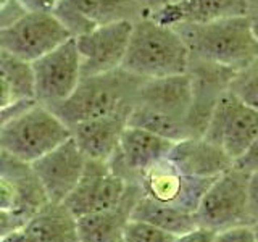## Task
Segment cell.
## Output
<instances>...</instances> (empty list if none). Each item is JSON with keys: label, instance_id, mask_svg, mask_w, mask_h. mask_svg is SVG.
<instances>
[{"label": "cell", "instance_id": "cell-1", "mask_svg": "<svg viewBox=\"0 0 258 242\" xmlns=\"http://www.w3.org/2000/svg\"><path fill=\"white\" fill-rule=\"evenodd\" d=\"M190 58L239 71L258 58V44L247 15L173 26Z\"/></svg>", "mask_w": 258, "mask_h": 242}, {"label": "cell", "instance_id": "cell-2", "mask_svg": "<svg viewBox=\"0 0 258 242\" xmlns=\"http://www.w3.org/2000/svg\"><path fill=\"white\" fill-rule=\"evenodd\" d=\"M190 53L173 26L160 24L150 16L133 23L131 37L121 70L142 79H157L187 73Z\"/></svg>", "mask_w": 258, "mask_h": 242}, {"label": "cell", "instance_id": "cell-3", "mask_svg": "<svg viewBox=\"0 0 258 242\" xmlns=\"http://www.w3.org/2000/svg\"><path fill=\"white\" fill-rule=\"evenodd\" d=\"M144 81L121 68L103 75L81 78L70 97L47 108H50L71 129V126L81 121L110 115L121 108H131L134 94Z\"/></svg>", "mask_w": 258, "mask_h": 242}, {"label": "cell", "instance_id": "cell-4", "mask_svg": "<svg viewBox=\"0 0 258 242\" xmlns=\"http://www.w3.org/2000/svg\"><path fill=\"white\" fill-rule=\"evenodd\" d=\"M70 137V126L45 105L34 102L0 128V147L18 160L32 163Z\"/></svg>", "mask_w": 258, "mask_h": 242}, {"label": "cell", "instance_id": "cell-5", "mask_svg": "<svg viewBox=\"0 0 258 242\" xmlns=\"http://www.w3.org/2000/svg\"><path fill=\"white\" fill-rule=\"evenodd\" d=\"M73 37L52 12H23L0 28V50L32 63Z\"/></svg>", "mask_w": 258, "mask_h": 242}, {"label": "cell", "instance_id": "cell-6", "mask_svg": "<svg viewBox=\"0 0 258 242\" xmlns=\"http://www.w3.org/2000/svg\"><path fill=\"white\" fill-rule=\"evenodd\" d=\"M248 174L231 166L210 183L202 196L196 218L205 228L221 231L247 223Z\"/></svg>", "mask_w": 258, "mask_h": 242}, {"label": "cell", "instance_id": "cell-7", "mask_svg": "<svg viewBox=\"0 0 258 242\" xmlns=\"http://www.w3.org/2000/svg\"><path fill=\"white\" fill-rule=\"evenodd\" d=\"M256 134L258 111L228 89L216 100L202 137L218 145L234 161L245 152Z\"/></svg>", "mask_w": 258, "mask_h": 242}, {"label": "cell", "instance_id": "cell-8", "mask_svg": "<svg viewBox=\"0 0 258 242\" xmlns=\"http://www.w3.org/2000/svg\"><path fill=\"white\" fill-rule=\"evenodd\" d=\"M34 75V99L52 107L71 95L81 81V60L75 37L31 63Z\"/></svg>", "mask_w": 258, "mask_h": 242}, {"label": "cell", "instance_id": "cell-9", "mask_svg": "<svg viewBox=\"0 0 258 242\" xmlns=\"http://www.w3.org/2000/svg\"><path fill=\"white\" fill-rule=\"evenodd\" d=\"M127 189V181L113 171L110 161L87 160L84 173L76 188L61 202L78 216L105 212L121 204Z\"/></svg>", "mask_w": 258, "mask_h": 242}, {"label": "cell", "instance_id": "cell-10", "mask_svg": "<svg viewBox=\"0 0 258 242\" xmlns=\"http://www.w3.org/2000/svg\"><path fill=\"white\" fill-rule=\"evenodd\" d=\"M133 23L129 20L111 21L75 37L81 60V78L103 75L121 67Z\"/></svg>", "mask_w": 258, "mask_h": 242}, {"label": "cell", "instance_id": "cell-11", "mask_svg": "<svg viewBox=\"0 0 258 242\" xmlns=\"http://www.w3.org/2000/svg\"><path fill=\"white\" fill-rule=\"evenodd\" d=\"M213 179L215 177L184 176L168 160H163L141 174L139 188L144 196L160 204L196 213L202 196Z\"/></svg>", "mask_w": 258, "mask_h": 242}, {"label": "cell", "instance_id": "cell-12", "mask_svg": "<svg viewBox=\"0 0 258 242\" xmlns=\"http://www.w3.org/2000/svg\"><path fill=\"white\" fill-rule=\"evenodd\" d=\"M86 155L73 136L44 157L32 161V169L42 184L50 204H61L76 188L86 168Z\"/></svg>", "mask_w": 258, "mask_h": 242}, {"label": "cell", "instance_id": "cell-13", "mask_svg": "<svg viewBox=\"0 0 258 242\" xmlns=\"http://www.w3.org/2000/svg\"><path fill=\"white\" fill-rule=\"evenodd\" d=\"M73 37L118 20L136 21L144 12L134 0H58L52 12Z\"/></svg>", "mask_w": 258, "mask_h": 242}, {"label": "cell", "instance_id": "cell-14", "mask_svg": "<svg viewBox=\"0 0 258 242\" xmlns=\"http://www.w3.org/2000/svg\"><path fill=\"white\" fill-rule=\"evenodd\" d=\"M133 105L179 121L187 128V116L192 107V83L189 75L184 73L166 78L145 79L134 94Z\"/></svg>", "mask_w": 258, "mask_h": 242}, {"label": "cell", "instance_id": "cell-15", "mask_svg": "<svg viewBox=\"0 0 258 242\" xmlns=\"http://www.w3.org/2000/svg\"><path fill=\"white\" fill-rule=\"evenodd\" d=\"M174 141L166 139L152 131L136 126H126L119 137L118 150L110 160L113 165H121L127 173L136 176L144 174L147 169L168 158Z\"/></svg>", "mask_w": 258, "mask_h": 242}, {"label": "cell", "instance_id": "cell-16", "mask_svg": "<svg viewBox=\"0 0 258 242\" xmlns=\"http://www.w3.org/2000/svg\"><path fill=\"white\" fill-rule=\"evenodd\" d=\"M131 108H121L110 115L92 118L71 126V136L87 160L110 161L118 150L119 137L127 126Z\"/></svg>", "mask_w": 258, "mask_h": 242}, {"label": "cell", "instance_id": "cell-17", "mask_svg": "<svg viewBox=\"0 0 258 242\" xmlns=\"http://www.w3.org/2000/svg\"><path fill=\"white\" fill-rule=\"evenodd\" d=\"M166 160L181 174L192 177H216L234 165L218 145L194 136L176 141Z\"/></svg>", "mask_w": 258, "mask_h": 242}, {"label": "cell", "instance_id": "cell-18", "mask_svg": "<svg viewBox=\"0 0 258 242\" xmlns=\"http://www.w3.org/2000/svg\"><path fill=\"white\" fill-rule=\"evenodd\" d=\"M255 7H258V0H179L152 13L150 18L165 26H177L248 15Z\"/></svg>", "mask_w": 258, "mask_h": 242}, {"label": "cell", "instance_id": "cell-19", "mask_svg": "<svg viewBox=\"0 0 258 242\" xmlns=\"http://www.w3.org/2000/svg\"><path fill=\"white\" fill-rule=\"evenodd\" d=\"M0 176L7 177L13 184L16 196H18L16 213L26 221L50 204L42 184L32 169V165L28 161L18 160L2 150L0 152Z\"/></svg>", "mask_w": 258, "mask_h": 242}, {"label": "cell", "instance_id": "cell-20", "mask_svg": "<svg viewBox=\"0 0 258 242\" xmlns=\"http://www.w3.org/2000/svg\"><path fill=\"white\" fill-rule=\"evenodd\" d=\"M142 194V192H141ZM137 186H129L121 204L115 208L99 213L83 215L76 218V231L79 242H121L124 223L137 200Z\"/></svg>", "mask_w": 258, "mask_h": 242}, {"label": "cell", "instance_id": "cell-21", "mask_svg": "<svg viewBox=\"0 0 258 242\" xmlns=\"http://www.w3.org/2000/svg\"><path fill=\"white\" fill-rule=\"evenodd\" d=\"M36 242H79L76 216L61 204H48L24 224Z\"/></svg>", "mask_w": 258, "mask_h": 242}, {"label": "cell", "instance_id": "cell-22", "mask_svg": "<svg viewBox=\"0 0 258 242\" xmlns=\"http://www.w3.org/2000/svg\"><path fill=\"white\" fill-rule=\"evenodd\" d=\"M129 220L150 223L160 229L174 234V236H179V234L187 232L189 229L199 226L194 213L182 212V210L171 205L160 204V202L144 196V194H141L134 202L131 213H129Z\"/></svg>", "mask_w": 258, "mask_h": 242}, {"label": "cell", "instance_id": "cell-23", "mask_svg": "<svg viewBox=\"0 0 258 242\" xmlns=\"http://www.w3.org/2000/svg\"><path fill=\"white\" fill-rule=\"evenodd\" d=\"M0 75L10 83L18 102L34 99V75L31 63L0 50Z\"/></svg>", "mask_w": 258, "mask_h": 242}, {"label": "cell", "instance_id": "cell-24", "mask_svg": "<svg viewBox=\"0 0 258 242\" xmlns=\"http://www.w3.org/2000/svg\"><path fill=\"white\" fill-rule=\"evenodd\" d=\"M229 91L258 111V58L236 71L231 79Z\"/></svg>", "mask_w": 258, "mask_h": 242}, {"label": "cell", "instance_id": "cell-25", "mask_svg": "<svg viewBox=\"0 0 258 242\" xmlns=\"http://www.w3.org/2000/svg\"><path fill=\"white\" fill-rule=\"evenodd\" d=\"M174 234L139 220H127L121 232V242H174Z\"/></svg>", "mask_w": 258, "mask_h": 242}, {"label": "cell", "instance_id": "cell-26", "mask_svg": "<svg viewBox=\"0 0 258 242\" xmlns=\"http://www.w3.org/2000/svg\"><path fill=\"white\" fill-rule=\"evenodd\" d=\"M213 242H258L250 224H239L216 232Z\"/></svg>", "mask_w": 258, "mask_h": 242}, {"label": "cell", "instance_id": "cell-27", "mask_svg": "<svg viewBox=\"0 0 258 242\" xmlns=\"http://www.w3.org/2000/svg\"><path fill=\"white\" fill-rule=\"evenodd\" d=\"M247 223H258V171L248 174L247 184Z\"/></svg>", "mask_w": 258, "mask_h": 242}, {"label": "cell", "instance_id": "cell-28", "mask_svg": "<svg viewBox=\"0 0 258 242\" xmlns=\"http://www.w3.org/2000/svg\"><path fill=\"white\" fill-rule=\"evenodd\" d=\"M234 166L247 174L258 171V134L255 136V139L250 142L245 152L242 153L237 160H234Z\"/></svg>", "mask_w": 258, "mask_h": 242}, {"label": "cell", "instance_id": "cell-29", "mask_svg": "<svg viewBox=\"0 0 258 242\" xmlns=\"http://www.w3.org/2000/svg\"><path fill=\"white\" fill-rule=\"evenodd\" d=\"M26 224V220L20 216L16 212L10 210H0V239H4L10 232L23 228Z\"/></svg>", "mask_w": 258, "mask_h": 242}, {"label": "cell", "instance_id": "cell-30", "mask_svg": "<svg viewBox=\"0 0 258 242\" xmlns=\"http://www.w3.org/2000/svg\"><path fill=\"white\" fill-rule=\"evenodd\" d=\"M16 207H18V196L13 184L7 177L0 176V210L16 212Z\"/></svg>", "mask_w": 258, "mask_h": 242}, {"label": "cell", "instance_id": "cell-31", "mask_svg": "<svg viewBox=\"0 0 258 242\" xmlns=\"http://www.w3.org/2000/svg\"><path fill=\"white\" fill-rule=\"evenodd\" d=\"M216 232L218 231L199 224L196 228L189 229L187 232H182L179 236H176L174 242H213Z\"/></svg>", "mask_w": 258, "mask_h": 242}, {"label": "cell", "instance_id": "cell-32", "mask_svg": "<svg viewBox=\"0 0 258 242\" xmlns=\"http://www.w3.org/2000/svg\"><path fill=\"white\" fill-rule=\"evenodd\" d=\"M23 12H53L58 0H15Z\"/></svg>", "mask_w": 258, "mask_h": 242}, {"label": "cell", "instance_id": "cell-33", "mask_svg": "<svg viewBox=\"0 0 258 242\" xmlns=\"http://www.w3.org/2000/svg\"><path fill=\"white\" fill-rule=\"evenodd\" d=\"M15 103H18V99H16L10 83L0 75V111L13 107Z\"/></svg>", "mask_w": 258, "mask_h": 242}, {"label": "cell", "instance_id": "cell-34", "mask_svg": "<svg viewBox=\"0 0 258 242\" xmlns=\"http://www.w3.org/2000/svg\"><path fill=\"white\" fill-rule=\"evenodd\" d=\"M134 2L141 7V10L144 12L145 16H150L152 13H155L168 5L179 2V0H134Z\"/></svg>", "mask_w": 258, "mask_h": 242}, {"label": "cell", "instance_id": "cell-35", "mask_svg": "<svg viewBox=\"0 0 258 242\" xmlns=\"http://www.w3.org/2000/svg\"><path fill=\"white\" fill-rule=\"evenodd\" d=\"M36 100H24V102H18V103H15L13 107L10 108H7L4 111H0V128H2L8 119H10L12 116H15L16 113H20L21 110H24L26 107H29V105H32Z\"/></svg>", "mask_w": 258, "mask_h": 242}, {"label": "cell", "instance_id": "cell-36", "mask_svg": "<svg viewBox=\"0 0 258 242\" xmlns=\"http://www.w3.org/2000/svg\"><path fill=\"white\" fill-rule=\"evenodd\" d=\"M2 242H36V240L32 239V236L26 229H24V226H23V228L16 229V231L8 234V236H5L2 239Z\"/></svg>", "mask_w": 258, "mask_h": 242}, {"label": "cell", "instance_id": "cell-37", "mask_svg": "<svg viewBox=\"0 0 258 242\" xmlns=\"http://www.w3.org/2000/svg\"><path fill=\"white\" fill-rule=\"evenodd\" d=\"M247 16H248V21H250V28H252V32H253L255 40L258 44V7L252 8Z\"/></svg>", "mask_w": 258, "mask_h": 242}, {"label": "cell", "instance_id": "cell-38", "mask_svg": "<svg viewBox=\"0 0 258 242\" xmlns=\"http://www.w3.org/2000/svg\"><path fill=\"white\" fill-rule=\"evenodd\" d=\"M8 4H10V0H0V10H2V8H5Z\"/></svg>", "mask_w": 258, "mask_h": 242}, {"label": "cell", "instance_id": "cell-39", "mask_svg": "<svg viewBox=\"0 0 258 242\" xmlns=\"http://www.w3.org/2000/svg\"><path fill=\"white\" fill-rule=\"evenodd\" d=\"M252 229H253V232H255V237H256V240H258V223L252 224Z\"/></svg>", "mask_w": 258, "mask_h": 242}, {"label": "cell", "instance_id": "cell-40", "mask_svg": "<svg viewBox=\"0 0 258 242\" xmlns=\"http://www.w3.org/2000/svg\"><path fill=\"white\" fill-rule=\"evenodd\" d=\"M0 152H2V147H0Z\"/></svg>", "mask_w": 258, "mask_h": 242}, {"label": "cell", "instance_id": "cell-41", "mask_svg": "<svg viewBox=\"0 0 258 242\" xmlns=\"http://www.w3.org/2000/svg\"><path fill=\"white\" fill-rule=\"evenodd\" d=\"M0 242H2V239H0Z\"/></svg>", "mask_w": 258, "mask_h": 242}]
</instances>
